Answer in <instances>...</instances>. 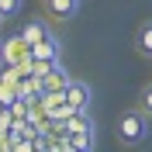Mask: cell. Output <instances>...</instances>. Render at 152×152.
I'll return each mask as SVG.
<instances>
[{"label": "cell", "mask_w": 152, "mask_h": 152, "mask_svg": "<svg viewBox=\"0 0 152 152\" xmlns=\"http://www.w3.org/2000/svg\"><path fill=\"white\" fill-rule=\"evenodd\" d=\"M118 138L124 145H138L149 138V114L138 107V111H128L121 114V121H118Z\"/></svg>", "instance_id": "6da1fadb"}, {"label": "cell", "mask_w": 152, "mask_h": 152, "mask_svg": "<svg viewBox=\"0 0 152 152\" xmlns=\"http://www.w3.org/2000/svg\"><path fill=\"white\" fill-rule=\"evenodd\" d=\"M24 56H31V45L24 42V35L18 31V35H10L7 42H4V66H18Z\"/></svg>", "instance_id": "7a4b0ae2"}, {"label": "cell", "mask_w": 152, "mask_h": 152, "mask_svg": "<svg viewBox=\"0 0 152 152\" xmlns=\"http://www.w3.org/2000/svg\"><path fill=\"white\" fill-rule=\"evenodd\" d=\"M21 35H24V42H28V45L35 48V45H42L45 38H52V28H48L45 21L31 18V21H24V28H21Z\"/></svg>", "instance_id": "3957f363"}, {"label": "cell", "mask_w": 152, "mask_h": 152, "mask_svg": "<svg viewBox=\"0 0 152 152\" xmlns=\"http://www.w3.org/2000/svg\"><path fill=\"white\" fill-rule=\"evenodd\" d=\"M90 97H94V94H90V86H86L83 80H73V83L66 86V100H69V104L76 107V111H86Z\"/></svg>", "instance_id": "277c9868"}, {"label": "cell", "mask_w": 152, "mask_h": 152, "mask_svg": "<svg viewBox=\"0 0 152 152\" xmlns=\"http://www.w3.org/2000/svg\"><path fill=\"white\" fill-rule=\"evenodd\" d=\"M31 52H35V59H45V62H62V42H59L56 35L45 38L42 45H35Z\"/></svg>", "instance_id": "5b68a950"}, {"label": "cell", "mask_w": 152, "mask_h": 152, "mask_svg": "<svg viewBox=\"0 0 152 152\" xmlns=\"http://www.w3.org/2000/svg\"><path fill=\"white\" fill-rule=\"evenodd\" d=\"M135 52L145 59H152V21H145L142 28H138V35H135Z\"/></svg>", "instance_id": "8992f818"}, {"label": "cell", "mask_w": 152, "mask_h": 152, "mask_svg": "<svg viewBox=\"0 0 152 152\" xmlns=\"http://www.w3.org/2000/svg\"><path fill=\"white\" fill-rule=\"evenodd\" d=\"M69 83H73V76L66 73V66H62V62H59V66L45 76V90H66Z\"/></svg>", "instance_id": "52a82bcc"}, {"label": "cell", "mask_w": 152, "mask_h": 152, "mask_svg": "<svg viewBox=\"0 0 152 152\" xmlns=\"http://www.w3.org/2000/svg\"><path fill=\"white\" fill-rule=\"evenodd\" d=\"M73 142H76V152L94 149V145H97V124H90V128H83V132H76V135H73Z\"/></svg>", "instance_id": "ba28073f"}, {"label": "cell", "mask_w": 152, "mask_h": 152, "mask_svg": "<svg viewBox=\"0 0 152 152\" xmlns=\"http://www.w3.org/2000/svg\"><path fill=\"white\" fill-rule=\"evenodd\" d=\"M48 10L56 18H73L76 10H80V0H48Z\"/></svg>", "instance_id": "9c48e42d"}, {"label": "cell", "mask_w": 152, "mask_h": 152, "mask_svg": "<svg viewBox=\"0 0 152 152\" xmlns=\"http://www.w3.org/2000/svg\"><path fill=\"white\" fill-rule=\"evenodd\" d=\"M73 114H76V107L69 104V100H59L56 107H48V118H52V121H56V124H62V121H66V118H73Z\"/></svg>", "instance_id": "30bf717a"}, {"label": "cell", "mask_w": 152, "mask_h": 152, "mask_svg": "<svg viewBox=\"0 0 152 152\" xmlns=\"http://www.w3.org/2000/svg\"><path fill=\"white\" fill-rule=\"evenodd\" d=\"M18 10H21V0H0V14H4V18L18 14Z\"/></svg>", "instance_id": "8fae6325"}, {"label": "cell", "mask_w": 152, "mask_h": 152, "mask_svg": "<svg viewBox=\"0 0 152 152\" xmlns=\"http://www.w3.org/2000/svg\"><path fill=\"white\" fill-rule=\"evenodd\" d=\"M142 111H145V114L152 118V83H149V86L142 90Z\"/></svg>", "instance_id": "7c38bea8"}, {"label": "cell", "mask_w": 152, "mask_h": 152, "mask_svg": "<svg viewBox=\"0 0 152 152\" xmlns=\"http://www.w3.org/2000/svg\"><path fill=\"white\" fill-rule=\"evenodd\" d=\"M0 66H4V42H0Z\"/></svg>", "instance_id": "4fadbf2b"}, {"label": "cell", "mask_w": 152, "mask_h": 152, "mask_svg": "<svg viewBox=\"0 0 152 152\" xmlns=\"http://www.w3.org/2000/svg\"><path fill=\"white\" fill-rule=\"evenodd\" d=\"M0 24H4V14H0Z\"/></svg>", "instance_id": "5bb4252c"}]
</instances>
